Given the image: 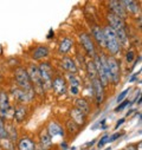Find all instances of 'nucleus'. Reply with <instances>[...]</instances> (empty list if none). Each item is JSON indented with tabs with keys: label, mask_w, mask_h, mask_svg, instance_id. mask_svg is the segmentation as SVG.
<instances>
[{
	"label": "nucleus",
	"mask_w": 142,
	"mask_h": 150,
	"mask_svg": "<svg viewBox=\"0 0 142 150\" xmlns=\"http://www.w3.org/2000/svg\"><path fill=\"white\" fill-rule=\"evenodd\" d=\"M103 35H104V43L111 54H117L121 51V44L119 43V39L116 37L115 31L110 26H105L103 30Z\"/></svg>",
	"instance_id": "nucleus-1"
},
{
	"label": "nucleus",
	"mask_w": 142,
	"mask_h": 150,
	"mask_svg": "<svg viewBox=\"0 0 142 150\" xmlns=\"http://www.w3.org/2000/svg\"><path fill=\"white\" fill-rule=\"evenodd\" d=\"M27 74H28V78L31 82V85H33V90H36L38 93H42L44 91V86H43V82L40 78V73L37 66L31 65L27 70Z\"/></svg>",
	"instance_id": "nucleus-2"
},
{
	"label": "nucleus",
	"mask_w": 142,
	"mask_h": 150,
	"mask_svg": "<svg viewBox=\"0 0 142 150\" xmlns=\"http://www.w3.org/2000/svg\"><path fill=\"white\" fill-rule=\"evenodd\" d=\"M39 73H40V78L43 82L44 89H50L52 86V67L49 63H43L39 67Z\"/></svg>",
	"instance_id": "nucleus-3"
},
{
	"label": "nucleus",
	"mask_w": 142,
	"mask_h": 150,
	"mask_svg": "<svg viewBox=\"0 0 142 150\" xmlns=\"http://www.w3.org/2000/svg\"><path fill=\"white\" fill-rule=\"evenodd\" d=\"M16 81L18 83V85L23 89V90H33L32 89V85H31V82H30V78H28V74H27V71L24 70L23 67H19L16 70Z\"/></svg>",
	"instance_id": "nucleus-4"
},
{
	"label": "nucleus",
	"mask_w": 142,
	"mask_h": 150,
	"mask_svg": "<svg viewBox=\"0 0 142 150\" xmlns=\"http://www.w3.org/2000/svg\"><path fill=\"white\" fill-rule=\"evenodd\" d=\"M107 63H108L110 81L116 85L120 82V64H119V62L114 57L107 58Z\"/></svg>",
	"instance_id": "nucleus-5"
},
{
	"label": "nucleus",
	"mask_w": 142,
	"mask_h": 150,
	"mask_svg": "<svg viewBox=\"0 0 142 150\" xmlns=\"http://www.w3.org/2000/svg\"><path fill=\"white\" fill-rule=\"evenodd\" d=\"M33 92H34V90L26 91V90H23V89H14L12 91L14 98L19 102H30L33 97Z\"/></svg>",
	"instance_id": "nucleus-6"
},
{
	"label": "nucleus",
	"mask_w": 142,
	"mask_h": 150,
	"mask_svg": "<svg viewBox=\"0 0 142 150\" xmlns=\"http://www.w3.org/2000/svg\"><path fill=\"white\" fill-rule=\"evenodd\" d=\"M80 40H81L83 47L85 49V51L90 56H94L95 57L96 56V53H95V46H94V43H92V40L90 38V35H88L87 33H82L80 35Z\"/></svg>",
	"instance_id": "nucleus-7"
},
{
	"label": "nucleus",
	"mask_w": 142,
	"mask_h": 150,
	"mask_svg": "<svg viewBox=\"0 0 142 150\" xmlns=\"http://www.w3.org/2000/svg\"><path fill=\"white\" fill-rule=\"evenodd\" d=\"M108 6L110 7V11H111L110 13H113V14H115V16H117L121 19L124 20V18L127 16V12H126V10H124V7H123L121 1H109Z\"/></svg>",
	"instance_id": "nucleus-8"
},
{
	"label": "nucleus",
	"mask_w": 142,
	"mask_h": 150,
	"mask_svg": "<svg viewBox=\"0 0 142 150\" xmlns=\"http://www.w3.org/2000/svg\"><path fill=\"white\" fill-rule=\"evenodd\" d=\"M92 90H94V96H95V99H96V103L97 104H101L103 102V98H104V92H103V85L101 84V82L98 81V78L94 79L92 81Z\"/></svg>",
	"instance_id": "nucleus-9"
},
{
	"label": "nucleus",
	"mask_w": 142,
	"mask_h": 150,
	"mask_svg": "<svg viewBox=\"0 0 142 150\" xmlns=\"http://www.w3.org/2000/svg\"><path fill=\"white\" fill-rule=\"evenodd\" d=\"M107 18H108V21H109L110 27H111L114 31L126 28L124 20H123V19H121L120 17H117V16H115V14H113V13H109Z\"/></svg>",
	"instance_id": "nucleus-10"
},
{
	"label": "nucleus",
	"mask_w": 142,
	"mask_h": 150,
	"mask_svg": "<svg viewBox=\"0 0 142 150\" xmlns=\"http://www.w3.org/2000/svg\"><path fill=\"white\" fill-rule=\"evenodd\" d=\"M52 88L58 95H64L66 92V82L63 77H56L52 82Z\"/></svg>",
	"instance_id": "nucleus-11"
},
{
	"label": "nucleus",
	"mask_w": 142,
	"mask_h": 150,
	"mask_svg": "<svg viewBox=\"0 0 142 150\" xmlns=\"http://www.w3.org/2000/svg\"><path fill=\"white\" fill-rule=\"evenodd\" d=\"M48 134H49V136L52 138V137H56V136H64V130H63V128L58 124V123H56V122H50L49 123V127H48V131H46Z\"/></svg>",
	"instance_id": "nucleus-12"
},
{
	"label": "nucleus",
	"mask_w": 142,
	"mask_h": 150,
	"mask_svg": "<svg viewBox=\"0 0 142 150\" xmlns=\"http://www.w3.org/2000/svg\"><path fill=\"white\" fill-rule=\"evenodd\" d=\"M91 33L94 35V38L96 40V43L101 46V47H104L105 46V43H104V35H103V31L99 26L97 25H94L91 27Z\"/></svg>",
	"instance_id": "nucleus-13"
},
{
	"label": "nucleus",
	"mask_w": 142,
	"mask_h": 150,
	"mask_svg": "<svg viewBox=\"0 0 142 150\" xmlns=\"http://www.w3.org/2000/svg\"><path fill=\"white\" fill-rule=\"evenodd\" d=\"M49 47L45 46V45H40L38 47H36L32 52V58L38 60V59H42V58H45L49 56Z\"/></svg>",
	"instance_id": "nucleus-14"
},
{
	"label": "nucleus",
	"mask_w": 142,
	"mask_h": 150,
	"mask_svg": "<svg viewBox=\"0 0 142 150\" xmlns=\"http://www.w3.org/2000/svg\"><path fill=\"white\" fill-rule=\"evenodd\" d=\"M70 115H71V118H72V121L80 127V125H83L85 123V115L83 114V112H81L80 110H77L76 108L71 110L70 112Z\"/></svg>",
	"instance_id": "nucleus-15"
},
{
	"label": "nucleus",
	"mask_w": 142,
	"mask_h": 150,
	"mask_svg": "<svg viewBox=\"0 0 142 150\" xmlns=\"http://www.w3.org/2000/svg\"><path fill=\"white\" fill-rule=\"evenodd\" d=\"M62 66L66 70V71H69L70 73H72V74H75L76 72H77V66H76V64H75V62L71 59V58H64L63 60H62Z\"/></svg>",
	"instance_id": "nucleus-16"
},
{
	"label": "nucleus",
	"mask_w": 142,
	"mask_h": 150,
	"mask_svg": "<svg viewBox=\"0 0 142 150\" xmlns=\"http://www.w3.org/2000/svg\"><path fill=\"white\" fill-rule=\"evenodd\" d=\"M72 45H74V42H72V39H70V38H64L63 40H60V43H59V52L60 53H67L70 50H71V47H72Z\"/></svg>",
	"instance_id": "nucleus-17"
},
{
	"label": "nucleus",
	"mask_w": 142,
	"mask_h": 150,
	"mask_svg": "<svg viewBox=\"0 0 142 150\" xmlns=\"http://www.w3.org/2000/svg\"><path fill=\"white\" fill-rule=\"evenodd\" d=\"M121 3L123 5L124 10L128 11V12H130V13H133V14H136L140 11L138 5L135 1H131V0H124V1H121Z\"/></svg>",
	"instance_id": "nucleus-18"
},
{
	"label": "nucleus",
	"mask_w": 142,
	"mask_h": 150,
	"mask_svg": "<svg viewBox=\"0 0 142 150\" xmlns=\"http://www.w3.org/2000/svg\"><path fill=\"white\" fill-rule=\"evenodd\" d=\"M75 105H76V109L80 110L81 112H83L84 115H87L90 112V106H89V104L85 99H76Z\"/></svg>",
	"instance_id": "nucleus-19"
},
{
	"label": "nucleus",
	"mask_w": 142,
	"mask_h": 150,
	"mask_svg": "<svg viewBox=\"0 0 142 150\" xmlns=\"http://www.w3.org/2000/svg\"><path fill=\"white\" fill-rule=\"evenodd\" d=\"M26 114H27V109H26L24 105H21V106H19V108H17V110L14 111L13 117L16 118L17 122H21V121L25 118Z\"/></svg>",
	"instance_id": "nucleus-20"
},
{
	"label": "nucleus",
	"mask_w": 142,
	"mask_h": 150,
	"mask_svg": "<svg viewBox=\"0 0 142 150\" xmlns=\"http://www.w3.org/2000/svg\"><path fill=\"white\" fill-rule=\"evenodd\" d=\"M115 33H116V37H117V39H119V43H120V44H122V45H128V35H127L126 28L116 30Z\"/></svg>",
	"instance_id": "nucleus-21"
},
{
	"label": "nucleus",
	"mask_w": 142,
	"mask_h": 150,
	"mask_svg": "<svg viewBox=\"0 0 142 150\" xmlns=\"http://www.w3.org/2000/svg\"><path fill=\"white\" fill-rule=\"evenodd\" d=\"M34 149V144L31 139L28 138H23L19 142V150H33Z\"/></svg>",
	"instance_id": "nucleus-22"
},
{
	"label": "nucleus",
	"mask_w": 142,
	"mask_h": 150,
	"mask_svg": "<svg viewBox=\"0 0 142 150\" xmlns=\"http://www.w3.org/2000/svg\"><path fill=\"white\" fill-rule=\"evenodd\" d=\"M87 69H88V74L91 81L96 79L97 78V71H96V67H95V64L94 62H87Z\"/></svg>",
	"instance_id": "nucleus-23"
},
{
	"label": "nucleus",
	"mask_w": 142,
	"mask_h": 150,
	"mask_svg": "<svg viewBox=\"0 0 142 150\" xmlns=\"http://www.w3.org/2000/svg\"><path fill=\"white\" fill-rule=\"evenodd\" d=\"M40 143H42V145L45 146V148H49V146L51 145L52 141H51V137L49 136V134H48L46 131H43V132L40 134Z\"/></svg>",
	"instance_id": "nucleus-24"
},
{
	"label": "nucleus",
	"mask_w": 142,
	"mask_h": 150,
	"mask_svg": "<svg viewBox=\"0 0 142 150\" xmlns=\"http://www.w3.org/2000/svg\"><path fill=\"white\" fill-rule=\"evenodd\" d=\"M67 79H69V83L71 86H75V88H80L81 86V79L75 76L72 73H67Z\"/></svg>",
	"instance_id": "nucleus-25"
},
{
	"label": "nucleus",
	"mask_w": 142,
	"mask_h": 150,
	"mask_svg": "<svg viewBox=\"0 0 142 150\" xmlns=\"http://www.w3.org/2000/svg\"><path fill=\"white\" fill-rule=\"evenodd\" d=\"M66 127H67V130H69L70 132H77L78 129H80V127H78L74 121H71V120L66 122Z\"/></svg>",
	"instance_id": "nucleus-26"
},
{
	"label": "nucleus",
	"mask_w": 142,
	"mask_h": 150,
	"mask_svg": "<svg viewBox=\"0 0 142 150\" xmlns=\"http://www.w3.org/2000/svg\"><path fill=\"white\" fill-rule=\"evenodd\" d=\"M7 138V132H6V127L3 122V120H0V139H6Z\"/></svg>",
	"instance_id": "nucleus-27"
},
{
	"label": "nucleus",
	"mask_w": 142,
	"mask_h": 150,
	"mask_svg": "<svg viewBox=\"0 0 142 150\" xmlns=\"http://www.w3.org/2000/svg\"><path fill=\"white\" fill-rule=\"evenodd\" d=\"M129 91H130V89H127V90L122 91V92H121V93L117 96V98H116V102H117V103H121V102H122V100L126 98V96L129 93Z\"/></svg>",
	"instance_id": "nucleus-28"
},
{
	"label": "nucleus",
	"mask_w": 142,
	"mask_h": 150,
	"mask_svg": "<svg viewBox=\"0 0 142 150\" xmlns=\"http://www.w3.org/2000/svg\"><path fill=\"white\" fill-rule=\"evenodd\" d=\"M108 138H109V136L108 135H104L101 139H99V142L97 143V145H98V148H101V146H103L105 143H108Z\"/></svg>",
	"instance_id": "nucleus-29"
},
{
	"label": "nucleus",
	"mask_w": 142,
	"mask_h": 150,
	"mask_svg": "<svg viewBox=\"0 0 142 150\" xmlns=\"http://www.w3.org/2000/svg\"><path fill=\"white\" fill-rule=\"evenodd\" d=\"M122 135H123V132H115L114 135H111V136L108 138V142H114V141H116L117 138H120Z\"/></svg>",
	"instance_id": "nucleus-30"
},
{
	"label": "nucleus",
	"mask_w": 142,
	"mask_h": 150,
	"mask_svg": "<svg viewBox=\"0 0 142 150\" xmlns=\"http://www.w3.org/2000/svg\"><path fill=\"white\" fill-rule=\"evenodd\" d=\"M127 105H129V100H124L123 103H121V104L115 109V111H116V112H120V111H122Z\"/></svg>",
	"instance_id": "nucleus-31"
},
{
	"label": "nucleus",
	"mask_w": 142,
	"mask_h": 150,
	"mask_svg": "<svg viewBox=\"0 0 142 150\" xmlns=\"http://www.w3.org/2000/svg\"><path fill=\"white\" fill-rule=\"evenodd\" d=\"M78 92H80V88H75V86H71V88H70V95L77 96Z\"/></svg>",
	"instance_id": "nucleus-32"
},
{
	"label": "nucleus",
	"mask_w": 142,
	"mask_h": 150,
	"mask_svg": "<svg viewBox=\"0 0 142 150\" xmlns=\"http://www.w3.org/2000/svg\"><path fill=\"white\" fill-rule=\"evenodd\" d=\"M126 58H127L128 63L133 62V59H134V52H133V51H129V52H127V56H126Z\"/></svg>",
	"instance_id": "nucleus-33"
},
{
	"label": "nucleus",
	"mask_w": 142,
	"mask_h": 150,
	"mask_svg": "<svg viewBox=\"0 0 142 150\" xmlns=\"http://www.w3.org/2000/svg\"><path fill=\"white\" fill-rule=\"evenodd\" d=\"M123 123H124V118L119 120V121H117V123H116V125H115V130H117V129H119V127H121Z\"/></svg>",
	"instance_id": "nucleus-34"
},
{
	"label": "nucleus",
	"mask_w": 142,
	"mask_h": 150,
	"mask_svg": "<svg viewBox=\"0 0 142 150\" xmlns=\"http://www.w3.org/2000/svg\"><path fill=\"white\" fill-rule=\"evenodd\" d=\"M53 34H55V32H53L52 30H50V32H49V34H48V39H51V38H53Z\"/></svg>",
	"instance_id": "nucleus-35"
},
{
	"label": "nucleus",
	"mask_w": 142,
	"mask_h": 150,
	"mask_svg": "<svg viewBox=\"0 0 142 150\" xmlns=\"http://www.w3.org/2000/svg\"><path fill=\"white\" fill-rule=\"evenodd\" d=\"M126 150H136V149L134 148V145H129V146L126 148Z\"/></svg>",
	"instance_id": "nucleus-36"
},
{
	"label": "nucleus",
	"mask_w": 142,
	"mask_h": 150,
	"mask_svg": "<svg viewBox=\"0 0 142 150\" xmlns=\"http://www.w3.org/2000/svg\"><path fill=\"white\" fill-rule=\"evenodd\" d=\"M60 146L63 148V150H66V148H67V145H66V143H62V144H60Z\"/></svg>",
	"instance_id": "nucleus-37"
},
{
	"label": "nucleus",
	"mask_w": 142,
	"mask_h": 150,
	"mask_svg": "<svg viewBox=\"0 0 142 150\" xmlns=\"http://www.w3.org/2000/svg\"><path fill=\"white\" fill-rule=\"evenodd\" d=\"M135 78H136V74H134V76H133V77H131V78H130V82H133V81H134V79H135Z\"/></svg>",
	"instance_id": "nucleus-38"
},
{
	"label": "nucleus",
	"mask_w": 142,
	"mask_h": 150,
	"mask_svg": "<svg viewBox=\"0 0 142 150\" xmlns=\"http://www.w3.org/2000/svg\"><path fill=\"white\" fill-rule=\"evenodd\" d=\"M105 150H111V148H110V146H109V148H107V149H105Z\"/></svg>",
	"instance_id": "nucleus-39"
},
{
	"label": "nucleus",
	"mask_w": 142,
	"mask_h": 150,
	"mask_svg": "<svg viewBox=\"0 0 142 150\" xmlns=\"http://www.w3.org/2000/svg\"><path fill=\"white\" fill-rule=\"evenodd\" d=\"M33 150H34V149H33Z\"/></svg>",
	"instance_id": "nucleus-40"
}]
</instances>
